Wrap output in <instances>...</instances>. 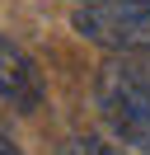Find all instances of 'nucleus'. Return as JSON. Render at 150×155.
I'll list each match as a JSON object with an SVG mask.
<instances>
[{"mask_svg":"<svg viewBox=\"0 0 150 155\" xmlns=\"http://www.w3.org/2000/svg\"><path fill=\"white\" fill-rule=\"evenodd\" d=\"M99 113L136 155H150V57H127L103 66L99 85Z\"/></svg>","mask_w":150,"mask_h":155,"instance_id":"1","label":"nucleus"},{"mask_svg":"<svg viewBox=\"0 0 150 155\" xmlns=\"http://www.w3.org/2000/svg\"><path fill=\"white\" fill-rule=\"evenodd\" d=\"M75 33L117 57H150V0H99L75 10Z\"/></svg>","mask_w":150,"mask_h":155,"instance_id":"2","label":"nucleus"},{"mask_svg":"<svg viewBox=\"0 0 150 155\" xmlns=\"http://www.w3.org/2000/svg\"><path fill=\"white\" fill-rule=\"evenodd\" d=\"M0 99H5L9 108H19V113H38L42 99H47L38 61L28 57L14 38H5V33H0Z\"/></svg>","mask_w":150,"mask_h":155,"instance_id":"3","label":"nucleus"},{"mask_svg":"<svg viewBox=\"0 0 150 155\" xmlns=\"http://www.w3.org/2000/svg\"><path fill=\"white\" fill-rule=\"evenodd\" d=\"M61 155H127V150H117L108 141H94V136H75V141L61 146Z\"/></svg>","mask_w":150,"mask_h":155,"instance_id":"4","label":"nucleus"},{"mask_svg":"<svg viewBox=\"0 0 150 155\" xmlns=\"http://www.w3.org/2000/svg\"><path fill=\"white\" fill-rule=\"evenodd\" d=\"M0 155H24V150H19V146H9L5 136H0Z\"/></svg>","mask_w":150,"mask_h":155,"instance_id":"5","label":"nucleus"},{"mask_svg":"<svg viewBox=\"0 0 150 155\" xmlns=\"http://www.w3.org/2000/svg\"><path fill=\"white\" fill-rule=\"evenodd\" d=\"M75 5H99V0H75Z\"/></svg>","mask_w":150,"mask_h":155,"instance_id":"6","label":"nucleus"}]
</instances>
